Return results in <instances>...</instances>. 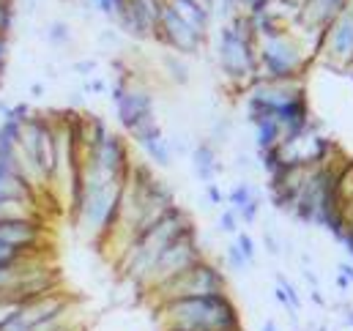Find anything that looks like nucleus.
<instances>
[{"instance_id": "obj_1", "label": "nucleus", "mask_w": 353, "mask_h": 331, "mask_svg": "<svg viewBox=\"0 0 353 331\" xmlns=\"http://www.w3.org/2000/svg\"><path fill=\"white\" fill-rule=\"evenodd\" d=\"M157 323L159 331H244L230 293L157 304Z\"/></svg>"}, {"instance_id": "obj_2", "label": "nucleus", "mask_w": 353, "mask_h": 331, "mask_svg": "<svg viewBox=\"0 0 353 331\" xmlns=\"http://www.w3.org/2000/svg\"><path fill=\"white\" fill-rule=\"evenodd\" d=\"M214 52H216V66L225 83L247 93V85L258 72V39L244 11H239L233 19L216 28Z\"/></svg>"}, {"instance_id": "obj_3", "label": "nucleus", "mask_w": 353, "mask_h": 331, "mask_svg": "<svg viewBox=\"0 0 353 331\" xmlns=\"http://www.w3.org/2000/svg\"><path fill=\"white\" fill-rule=\"evenodd\" d=\"M192 225H194L192 217L181 205H176L173 211H168L157 225H151L145 233H140L134 239V244L118 257V265H121L123 279H129L140 290L143 282H145V277H148V271L154 268L157 257L170 247L186 228H192Z\"/></svg>"}, {"instance_id": "obj_4", "label": "nucleus", "mask_w": 353, "mask_h": 331, "mask_svg": "<svg viewBox=\"0 0 353 331\" xmlns=\"http://www.w3.org/2000/svg\"><path fill=\"white\" fill-rule=\"evenodd\" d=\"M310 50L288 30L279 36H271L258 41V72L250 80V85L263 80V83H288V80H307V69L312 66ZM247 85V88H250Z\"/></svg>"}, {"instance_id": "obj_5", "label": "nucleus", "mask_w": 353, "mask_h": 331, "mask_svg": "<svg viewBox=\"0 0 353 331\" xmlns=\"http://www.w3.org/2000/svg\"><path fill=\"white\" fill-rule=\"evenodd\" d=\"M214 293H228V277L214 260L203 257L194 265H189L183 274H178L176 279H170L168 285L154 290L148 299L157 307V304H165V301L200 299V296H214Z\"/></svg>"}, {"instance_id": "obj_6", "label": "nucleus", "mask_w": 353, "mask_h": 331, "mask_svg": "<svg viewBox=\"0 0 353 331\" xmlns=\"http://www.w3.org/2000/svg\"><path fill=\"white\" fill-rule=\"evenodd\" d=\"M203 257H205V249L200 244L197 225H192V228H186L176 241L157 257V263H154V268L148 271V277H145V282H143L140 290H143L145 299H148L154 290H159L162 285H168L170 279H176L178 274H183L189 265H194V263L203 260Z\"/></svg>"}, {"instance_id": "obj_7", "label": "nucleus", "mask_w": 353, "mask_h": 331, "mask_svg": "<svg viewBox=\"0 0 353 331\" xmlns=\"http://www.w3.org/2000/svg\"><path fill=\"white\" fill-rule=\"evenodd\" d=\"M154 41H159V44H162L165 50H170V52H178V55L189 58V55H197V52L205 47L208 36L200 33V30H194L189 22H183V19L178 17L173 8L165 6L162 19H159L157 33H154Z\"/></svg>"}, {"instance_id": "obj_8", "label": "nucleus", "mask_w": 353, "mask_h": 331, "mask_svg": "<svg viewBox=\"0 0 353 331\" xmlns=\"http://www.w3.org/2000/svg\"><path fill=\"white\" fill-rule=\"evenodd\" d=\"M157 115V96L151 90V85L145 83V77L137 74V69L132 66V77L126 85V93L115 101V118L121 123V129H132L137 121Z\"/></svg>"}, {"instance_id": "obj_9", "label": "nucleus", "mask_w": 353, "mask_h": 331, "mask_svg": "<svg viewBox=\"0 0 353 331\" xmlns=\"http://www.w3.org/2000/svg\"><path fill=\"white\" fill-rule=\"evenodd\" d=\"M321 58H326L329 66L348 72L353 66V11H343L323 36V50Z\"/></svg>"}, {"instance_id": "obj_10", "label": "nucleus", "mask_w": 353, "mask_h": 331, "mask_svg": "<svg viewBox=\"0 0 353 331\" xmlns=\"http://www.w3.org/2000/svg\"><path fill=\"white\" fill-rule=\"evenodd\" d=\"M0 244L14 252H33L47 247V225L41 219L0 222Z\"/></svg>"}, {"instance_id": "obj_11", "label": "nucleus", "mask_w": 353, "mask_h": 331, "mask_svg": "<svg viewBox=\"0 0 353 331\" xmlns=\"http://www.w3.org/2000/svg\"><path fill=\"white\" fill-rule=\"evenodd\" d=\"M189 162H192V170H194L197 181H203V186H205V183H214L216 175L225 172V165L219 162L216 148H214L208 140H197V143H194V148H192V154H189Z\"/></svg>"}, {"instance_id": "obj_12", "label": "nucleus", "mask_w": 353, "mask_h": 331, "mask_svg": "<svg viewBox=\"0 0 353 331\" xmlns=\"http://www.w3.org/2000/svg\"><path fill=\"white\" fill-rule=\"evenodd\" d=\"M168 8H173L183 22H189L194 30L205 33L211 30V22H214V8L203 0H168Z\"/></svg>"}, {"instance_id": "obj_13", "label": "nucleus", "mask_w": 353, "mask_h": 331, "mask_svg": "<svg viewBox=\"0 0 353 331\" xmlns=\"http://www.w3.org/2000/svg\"><path fill=\"white\" fill-rule=\"evenodd\" d=\"M14 219H41L44 222V208L39 200H0V222H14Z\"/></svg>"}, {"instance_id": "obj_14", "label": "nucleus", "mask_w": 353, "mask_h": 331, "mask_svg": "<svg viewBox=\"0 0 353 331\" xmlns=\"http://www.w3.org/2000/svg\"><path fill=\"white\" fill-rule=\"evenodd\" d=\"M159 66H162L165 77H168L173 85H178V88H183V85L192 83V69H189V63H186L183 55L165 50V52H159Z\"/></svg>"}, {"instance_id": "obj_15", "label": "nucleus", "mask_w": 353, "mask_h": 331, "mask_svg": "<svg viewBox=\"0 0 353 331\" xmlns=\"http://www.w3.org/2000/svg\"><path fill=\"white\" fill-rule=\"evenodd\" d=\"M143 154L148 157V162L151 167H159V170H170L173 167V148H170V143H168V134H157V137H151V140H145L143 146Z\"/></svg>"}, {"instance_id": "obj_16", "label": "nucleus", "mask_w": 353, "mask_h": 331, "mask_svg": "<svg viewBox=\"0 0 353 331\" xmlns=\"http://www.w3.org/2000/svg\"><path fill=\"white\" fill-rule=\"evenodd\" d=\"M252 129H255V146H258V154L271 151V148H276V146L282 143V129H279V123H276L274 115L252 121Z\"/></svg>"}, {"instance_id": "obj_17", "label": "nucleus", "mask_w": 353, "mask_h": 331, "mask_svg": "<svg viewBox=\"0 0 353 331\" xmlns=\"http://www.w3.org/2000/svg\"><path fill=\"white\" fill-rule=\"evenodd\" d=\"M225 200L230 203V208H233L236 214H241V211H244L247 205H252V203H263V200H261V192H258V186H255L252 181H239V183H233V186L228 189Z\"/></svg>"}, {"instance_id": "obj_18", "label": "nucleus", "mask_w": 353, "mask_h": 331, "mask_svg": "<svg viewBox=\"0 0 353 331\" xmlns=\"http://www.w3.org/2000/svg\"><path fill=\"white\" fill-rule=\"evenodd\" d=\"M41 36H44V41L47 44H52V47H69L72 41H74V33H72V25L66 22V19H52V22H47V28L41 30Z\"/></svg>"}, {"instance_id": "obj_19", "label": "nucleus", "mask_w": 353, "mask_h": 331, "mask_svg": "<svg viewBox=\"0 0 353 331\" xmlns=\"http://www.w3.org/2000/svg\"><path fill=\"white\" fill-rule=\"evenodd\" d=\"M230 134H233V118L230 115H216L214 118V123H211V129H208V143L214 146V148H219V146H225L228 140H230Z\"/></svg>"}, {"instance_id": "obj_20", "label": "nucleus", "mask_w": 353, "mask_h": 331, "mask_svg": "<svg viewBox=\"0 0 353 331\" xmlns=\"http://www.w3.org/2000/svg\"><path fill=\"white\" fill-rule=\"evenodd\" d=\"M96 44L101 47V50H107V52H118L121 47H123V33L118 30V28H101L99 30V36H96Z\"/></svg>"}, {"instance_id": "obj_21", "label": "nucleus", "mask_w": 353, "mask_h": 331, "mask_svg": "<svg viewBox=\"0 0 353 331\" xmlns=\"http://www.w3.org/2000/svg\"><path fill=\"white\" fill-rule=\"evenodd\" d=\"M276 288H282V293H285V310L301 312V296H299V290L293 288V282H288L285 274H276Z\"/></svg>"}, {"instance_id": "obj_22", "label": "nucleus", "mask_w": 353, "mask_h": 331, "mask_svg": "<svg viewBox=\"0 0 353 331\" xmlns=\"http://www.w3.org/2000/svg\"><path fill=\"white\" fill-rule=\"evenodd\" d=\"M14 17H17V0H0V36H11L14 30Z\"/></svg>"}, {"instance_id": "obj_23", "label": "nucleus", "mask_w": 353, "mask_h": 331, "mask_svg": "<svg viewBox=\"0 0 353 331\" xmlns=\"http://www.w3.org/2000/svg\"><path fill=\"white\" fill-rule=\"evenodd\" d=\"M241 219H239V214L233 211V208H225L222 214H219V222H216V230L219 233H225V236H239L241 233V225H239Z\"/></svg>"}, {"instance_id": "obj_24", "label": "nucleus", "mask_w": 353, "mask_h": 331, "mask_svg": "<svg viewBox=\"0 0 353 331\" xmlns=\"http://www.w3.org/2000/svg\"><path fill=\"white\" fill-rule=\"evenodd\" d=\"M168 143H170V148H173V157H189L192 148H194V143L189 140L186 132H173V134H168Z\"/></svg>"}, {"instance_id": "obj_25", "label": "nucleus", "mask_w": 353, "mask_h": 331, "mask_svg": "<svg viewBox=\"0 0 353 331\" xmlns=\"http://www.w3.org/2000/svg\"><path fill=\"white\" fill-rule=\"evenodd\" d=\"M225 260H228V265L233 268V271H247V257H244V252L239 249V244L233 241V244H225Z\"/></svg>"}, {"instance_id": "obj_26", "label": "nucleus", "mask_w": 353, "mask_h": 331, "mask_svg": "<svg viewBox=\"0 0 353 331\" xmlns=\"http://www.w3.org/2000/svg\"><path fill=\"white\" fill-rule=\"evenodd\" d=\"M236 244H239V249L244 252L247 263H250V265H255V257H258V249H255V239H252L250 233H244V230H241V233L236 236Z\"/></svg>"}, {"instance_id": "obj_27", "label": "nucleus", "mask_w": 353, "mask_h": 331, "mask_svg": "<svg viewBox=\"0 0 353 331\" xmlns=\"http://www.w3.org/2000/svg\"><path fill=\"white\" fill-rule=\"evenodd\" d=\"M96 69H99L96 58H80V61H74V63H72V72H74L77 77H83V80L96 77Z\"/></svg>"}, {"instance_id": "obj_28", "label": "nucleus", "mask_w": 353, "mask_h": 331, "mask_svg": "<svg viewBox=\"0 0 353 331\" xmlns=\"http://www.w3.org/2000/svg\"><path fill=\"white\" fill-rule=\"evenodd\" d=\"M83 93H85V96H104V93H110V83H107L104 77L83 80Z\"/></svg>"}, {"instance_id": "obj_29", "label": "nucleus", "mask_w": 353, "mask_h": 331, "mask_svg": "<svg viewBox=\"0 0 353 331\" xmlns=\"http://www.w3.org/2000/svg\"><path fill=\"white\" fill-rule=\"evenodd\" d=\"M263 249H265V254H271V257H279V254H282V241H279L276 233L268 230V228L263 230Z\"/></svg>"}, {"instance_id": "obj_30", "label": "nucleus", "mask_w": 353, "mask_h": 331, "mask_svg": "<svg viewBox=\"0 0 353 331\" xmlns=\"http://www.w3.org/2000/svg\"><path fill=\"white\" fill-rule=\"evenodd\" d=\"M203 192H205V205H208V208H214V205H222V203H225V194H222V189L216 186V181H214V183H205V186H203Z\"/></svg>"}, {"instance_id": "obj_31", "label": "nucleus", "mask_w": 353, "mask_h": 331, "mask_svg": "<svg viewBox=\"0 0 353 331\" xmlns=\"http://www.w3.org/2000/svg\"><path fill=\"white\" fill-rule=\"evenodd\" d=\"M233 167H236V170H241V172H252V170L258 167V162H255L250 154L239 151V154H236V162H233Z\"/></svg>"}, {"instance_id": "obj_32", "label": "nucleus", "mask_w": 353, "mask_h": 331, "mask_svg": "<svg viewBox=\"0 0 353 331\" xmlns=\"http://www.w3.org/2000/svg\"><path fill=\"white\" fill-rule=\"evenodd\" d=\"M83 101H85L83 88L80 90H69V107H83Z\"/></svg>"}, {"instance_id": "obj_33", "label": "nucleus", "mask_w": 353, "mask_h": 331, "mask_svg": "<svg viewBox=\"0 0 353 331\" xmlns=\"http://www.w3.org/2000/svg\"><path fill=\"white\" fill-rule=\"evenodd\" d=\"M337 274H343V277L353 285V263H348V260H345V263H340V265H337Z\"/></svg>"}, {"instance_id": "obj_34", "label": "nucleus", "mask_w": 353, "mask_h": 331, "mask_svg": "<svg viewBox=\"0 0 353 331\" xmlns=\"http://www.w3.org/2000/svg\"><path fill=\"white\" fill-rule=\"evenodd\" d=\"M310 301H315L318 307H326V299H323V293H321V290H310Z\"/></svg>"}, {"instance_id": "obj_35", "label": "nucleus", "mask_w": 353, "mask_h": 331, "mask_svg": "<svg viewBox=\"0 0 353 331\" xmlns=\"http://www.w3.org/2000/svg\"><path fill=\"white\" fill-rule=\"evenodd\" d=\"M6 58H8V39L0 36V63H6Z\"/></svg>"}, {"instance_id": "obj_36", "label": "nucleus", "mask_w": 353, "mask_h": 331, "mask_svg": "<svg viewBox=\"0 0 353 331\" xmlns=\"http://www.w3.org/2000/svg\"><path fill=\"white\" fill-rule=\"evenodd\" d=\"M41 96H44V85L41 83L30 85V99H41Z\"/></svg>"}, {"instance_id": "obj_37", "label": "nucleus", "mask_w": 353, "mask_h": 331, "mask_svg": "<svg viewBox=\"0 0 353 331\" xmlns=\"http://www.w3.org/2000/svg\"><path fill=\"white\" fill-rule=\"evenodd\" d=\"M334 279H337V288H340V293H348V288H351V282H348V279H345L343 274H337Z\"/></svg>"}, {"instance_id": "obj_38", "label": "nucleus", "mask_w": 353, "mask_h": 331, "mask_svg": "<svg viewBox=\"0 0 353 331\" xmlns=\"http://www.w3.org/2000/svg\"><path fill=\"white\" fill-rule=\"evenodd\" d=\"M343 318H345V323L353 329V307L351 304H343Z\"/></svg>"}, {"instance_id": "obj_39", "label": "nucleus", "mask_w": 353, "mask_h": 331, "mask_svg": "<svg viewBox=\"0 0 353 331\" xmlns=\"http://www.w3.org/2000/svg\"><path fill=\"white\" fill-rule=\"evenodd\" d=\"M261 331H279V326H276V321H263V326H261Z\"/></svg>"}, {"instance_id": "obj_40", "label": "nucleus", "mask_w": 353, "mask_h": 331, "mask_svg": "<svg viewBox=\"0 0 353 331\" xmlns=\"http://www.w3.org/2000/svg\"><path fill=\"white\" fill-rule=\"evenodd\" d=\"M255 3H258V0H239V8H241V11H247V8H250V6H255Z\"/></svg>"}, {"instance_id": "obj_41", "label": "nucleus", "mask_w": 353, "mask_h": 331, "mask_svg": "<svg viewBox=\"0 0 353 331\" xmlns=\"http://www.w3.org/2000/svg\"><path fill=\"white\" fill-rule=\"evenodd\" d=\"M3 77H6V63H0V88H3Z\"/></svg>"}, {"instance_id": "obj_42", "label": "nucleus", "mask_w": 353, "mask_h": 331, "mask_svg": "<svg viewBox=\"0 0 353 331\" xmlns=\"http://www.w3.org/2000/svg\"><path fill=\"white\" fill-rule=\"evenodd\" d=\"M318 331H329V326H321V329H318Z\"/></svg>"}]
</instances>
